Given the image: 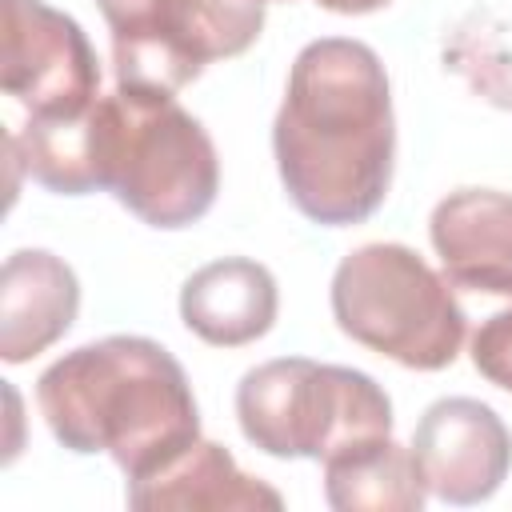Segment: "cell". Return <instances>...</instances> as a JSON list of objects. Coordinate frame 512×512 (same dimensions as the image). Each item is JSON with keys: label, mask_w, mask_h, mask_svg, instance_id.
<instances>
[{"label": "cell", "mask_w": 512, "mask_h": 512, "mask_svg": "<svg viewBox=\"0 0 512 512\" xmlns=\"http://www.w3.org/2000/svg\"><path fill=\"white\" fill-rule=\"evenodd\" d=\"M272 152L288 200L324 228L368 220L392 188L396 120L380 56L348 36L300 48Z\"/></svg>", "instance_id": "1"}, {"label": "cell", "mask_w": 512, "mask_h": 512, "mask_svg": "<svg viewBox=\"0 0 512 512\" xmlns=\"http://www.w3.org/2000/svg\"><path fill=\"white\" fill-rule=\"evenodd\" d=\"M36 404L68 452H108L128 480L200 440L192 384L180 360L148 336H104L64 352L40 372Z\"/></svg>", "instance_id": "2"}, {"label": "cell", "mask_w": 512, "mask_h": 512, "mask_svg": "<svg viewBox=\"0 0 512 512\" xmlns=\"http://www.w3.org/2000/svg\"><path fill=\"white\" fill-rule=\"evenodd\" d=\"M104 192L152 228L196 224L220 192V160L204 124L164 92L116 88L96 100Z\"/></svg>", "instance_id": "3"}, {"label": "cell", "mask_w": 512, "mask_h": 512, "mask_svg": "<svg viewBox=\"0 0 512 512\" xmlns=\"http://www.w3.org/2000/svg\"><path fill=\"white\" fill-rule=\"evenodd\" d=\"M236 420L244 440L276 460H328L392 436V400L368 372L284 356L244 372Z\"/></svg>", "instance_id": "4"}, {"label": "cell", "mask_w": 512, "mask_h": 512, "mask_svg": "<svg viewBox=\"0 0 512 512\" xmlns=\"http://www.w3.org/2000/svg\"><path fill=\"white\" fill-rule=\"evenodd\" d=\"M332 316L356 344L440 372L460 356L468 316L452 284L404 244H364L336 264Z\"/></svg>", "instance_id": "5"}, {"label": "cell", "mask_w": 512, "mask_h": 512, "mask_svg": "<svg viewBox=\"0 0 512 512\" xmlns=\"http://www.w3.org/2000/svg\"><path fill=\"white\" fill-rule=\"evenodd\" d=\"M120 88L176 96L212 60L240 56L264 28V0H96Z\"/></svg>", "instance_id": "6"}, {"label": "cell", "mask_w": 512, "mask_h": 512, "mask_svg": "<svg viewBox=\"0 0 512 512\" xmlns=\"http://www.w3.org/2000/svg\"><path fill=\"white\" fill-rule=\"evenodd\" d=\"M0 84L32 120H60L100 100V64L68 12L44 0H4Z\"/></svg>", "instance_id": "7"}, {"label": "cell", "mask_w": 512, "mask_h": 512, "mask_svg": "<svg viewBox=\"0 0 512 512\" xmlns=\"http://www.w3.org/2000/svg\"><path fill=\"white\" fill-rule=\"evenodd\" d=\"M408 448L428 492L444 504H480L496 496L512 468V432L472 396L428 404Z\"/></svg>", "instance_id": "8"}, {"label": "cell", "mask_w": 512, "mask_h": 512, "mask_svg": "<svg viewBox=\"0 0 512 512\" xmlns=\"http://www.w3.org/2000/svg\"><path fill=\"white\" fill-rule=\"evenodd\" d=\"M428 236L452 288L512 300V192H448L432 208Z\"/></svg>", "instance_id": "9"}, {"label": "cell", "mask_w": 512, "mask_h": 512, "mask_svg": "<svg viewBox=\"0 0 512 512\" xmlns=\"http://www.w3.org/2000/svg\"><path fill=\"white\" fill-rule=\"evenodd\" d=\"M80 312L76 272L44 252L20 248L0 268V356L24 364L52 348Z\"/></svg>", "instance_id": "10"}, {"label": "cell", "mask_w": 512, "mask_h": 512, "mask_svg": "<svg viewBox=\"0 0 512 512\" xmlns=\"http://www.w3.org/2000/svg\"><path fill=\"white\" fill-rule=\"evenodd\" d=\"M280 312L276 280L264 264L224 256L196 268L180 288V320L212 348H240L260 340Z\"/></svg>", "instance_id": "11"}, {"label": "cell", "mask_w": 512, "mask_h": 512, "mask_svg": "<svg viewBox=\"0 0 512 512\" xmlns=\"http://www.w3.org/2000/svg\"><path fill=\"white\" fill-rule=\"evenodd\" d=\"M128 504L140 512H168V508H268L280 512L284 496L276 488H268L264 480L240 472V464L232 460L228 448L212 444V440H196L188 444L180 456H172L168 464H160L156 472L128 480Z\"/></svg>", "instance_id": "12"}, {"label": "cell", "mask_w": 512, "mask_h": 512, "mask_svg": "<svg viewBox=\"0 0 512 512\" xmlns=\"http://www.w3.org/2000/svg\"><path fill=\"white\" fill-rule=\"evenodd\" d=\"M428 484L412 448L392 436L352 444L324 460V500L336 512H420Z\"/></svg>", "instance_id": "13"}, {"label": "cell", "mask_w": 512, "mask_h": 512, "mask_svg": "<svg viewBox=\"0 0 512 512\" xmlns=\"http://www.w3.org/2000/svg\"><path fill=\"white\" fill-rule=\"evenodd\" d=\"M8 160L20 164L40 188L60 196H88L104 188L100 160V112L96 104L80 116L32 120L8 132Z\"/></svg>", "instance_id": "14"}, {"label": "cell", "mask_w": 512, "mask_h": 512, "mask_svg": "<svg viewBox=\"0 0 512 512\" xmlns=\"http://www.w3.org/2000/svg\"><path fill=\"white\" fill-rule=\"evenodd\" d=\"M472 364H476V372L488 384L512 392V304L504 312L488 316L476 328V336H472Z\"/></svg>", "instance_id": "15"}, {"label": "cell", "mask_w": 512, "mask_h": 512, "mask_svg": "<svg viewBox=\"0 0 512 512\" xmlns=\"http://www.w3.org/2000/svg\"><path fill=\"white\" fill-rule=\"evenodd\" d=\"M316 4L328 8V12H340V16H364V12L384 8L388 0H316Z\"/></svg>", "instance_id": "16"}]
</instances>
